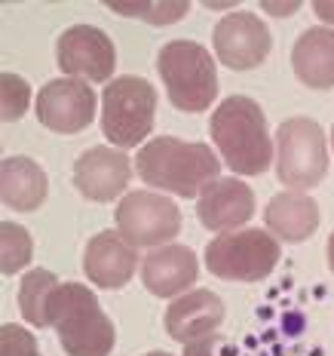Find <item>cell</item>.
Returning <instances> with one entry per match:
<instances>
[{
  "label": "cell",
  "instance_id": "484cf974",
  "mask_svg": "<svg viewBox=\"0 0 334 356\" xmlns=\"http://www.w3.org/2000/svg\"><path fill=\"white\" fill-rule=\"evenodd\" d=\"M313 10H316L319 19H325V22H331V25H334V3H328V0H319V3H313Z\"/></svg>",
  "mask_w": 334,
  "mask_h": 356
},
{
  "label": "cell",
  "instance_id": "30bf717a",
  "mask_svg": "<svg viewBox=\"0 0 334 356\" xmlns=\"http://www.w3.org/2000/svg\"><path fill=\"white\" fill-rule=\"evenodd\" d=\"M95 117V92L83 80L62 77L49 80L37 95V120L47 129L62 132V136H74L83 132Z\"/></svg>",
  "mask_w": 334,
  "mask_h": 356
},
{
  "label": "cell",
  "instance_id": "f1b7e54d",
  "mask_svg": "<svg viewBox=\"0 0 334 356\" xmlns=\"http://www.w3.org/2000/svg\"><path fill=\"white\" fill-rule=\"evenodd\" d=\"M147 356H172V353H162V350H153V353H147Z\"/></svg>",
  "mask_w": 334,
  "mask_h": 356
},
{
  "label": "cell",
  "instance_id": "5bb4252c",
  "mask_svg": "<svg viewBox=\"0 0 334 356\" xmlns=\"http://www.w3.org/2000/svg\"><path fill=\"white\" fill-rule=\"evenodd\" d=\"M138 267V252L132 243L123 240V234L101 231L89 240L83 255V270L89 283L101 289H123L132 280Z\"/></svg>",
  "mask_w": 334,
  "mask_h": 356
},
{
  "label": "cell",
  "instance_id": "83f0119b",
  "mask_svg": "<svg viewBox=\"0 0 334 356\" xmlns=\"http://www.w3.org/2000/svg\"><path fill=\"white\" fill-rule=\"evenodd\" d=\"M328 267L334 270V231H331V236H328Z\"/></svg>",
  "mask_w": 334,
  "mask_h": 356
},
{
  "label": "cell",
  "instance_id": "44dd1931",
  "mask_svg": "<svg viewBox=\"0 0 334 356\" xmlns=\"http://www.w3.org/2000/svg\"><path fill=\"white\" fill-rule=\"evenodd\" d=\"M31 255H34L31 234L22 225L3 221V225H0V270H3L6 277H12L16 270L28 267Z\"/></svg>",
  "mask_w": 334,
  "mask_h": 356
},
{
  "label": "cell",
  "instance_id": "d4e9b609",
  "mask_svg": "<svg viewBox=\"0 0 334 356\" xmlns=\"http://www.w3.org/2000/svg\"><path fill=\"white\" fill-rule=\"evenodd\" d=\"M184 356H233V347H230L227 338L221 335H203L190 344H184Z\"/></svg>",
  "mask_w": 334,
  "mask_h": 356
},
{
  "label": "cell",
  "instance_id": "7c38bea8",
  "mask_svg": "<svg viewBox=\"0 0 334 356\" xmlns=\"http://www.w3.org/2000/svg\"><path fill=\"white\" fill-rule=\"evenodd\" d=\"M129 175L132 160L108 145L89 147L74 163V184L86 200H95V203H110L114 197H120L129 184Z\"/></svg>",
  "mask_w": 334,
  "mask_h": 356
},
{
  "label": "cell",
  "instance_id": "e0dca14e",
  "mask_svg": "<svg viewBox=\"0 0 334 356\" xmlns=\"http://www.w3.org/2000/svg\"><path fill=\"white\" fill-rule=\"evenodd\" d=\"M267 227L285 243H303L316 234L319 227V203L301 191L276 194L267 203Z\"/></svg>",
  "mask_w": 334,
  "mask_h": 356
},
{
  "label": "cell",
  "instance_id": "d6986e66",
  "mask_svg": "<svg viewBox=\"0 0 334 356\" xmlns=\"http://www.w3.org/2000/svg\"><path fill=\"white\" fill-rule=\"evenodd\" d=\"M47 172L31 157H6L0 163V197L10 209L34 212L47 200Z\"/></svg>",
  "mask_w": 334,
  "mask_h": 356
},
{
  "label": "cell",
  "instance_id": "ac0fdd59",
  "mask_svg": "<svg viewBox=\"0 0 334 356\" xmlns=\"http://www.w3.org/2000/svg\"><path fill=\"white\" fill-rule=\"evenodd\" d=\"M294 74L310 89L334 86V31L331 28H310L298 37L292 53Z\"/></svg>",
  "mask_w": 334,
  "mask_h": 356
},
{
  "label": "cell",
  "instance_id": "603a6c76",
  "mask_svg": "<svg viewBox=\"0 0 334 356\" xmlns=\"http://www.w3.org/2000/svg\"><path fill=\"white\" fill-rule=\"evenodd\" d=\"M0 95H3V120H19L22 114H25L28 102H31V86L25 83L22 77H16V74H3L0 77Z\"/></svg>",
  "mask_w": 334,
  "mask_h": 356
},
{
  "label": "cell",
  "instance_id": "7402d4cb",
  "mask_svg": "<svg viewBox=\"0 0 334 356\" xmlns=\"http://www.w3.org/2000/svg\"><path fill=\"white\" fill-rule=\"evenodd\" d=\"M108 6L114 13L144 19L151 25H172L181 16H187V10H190V3H184V0H175V3H160V0H153V3H108Z\"/></svg>",
  "mask_w": 334,
  "mask_h": 356
},
{
  "label": "cell",
  "instance_id": "9a60e30c",
  "mask_svg": "<svg viewBox=\"0 0 334 356\" xmlns=\"http://www.w3.org/2000/svg\"><path fill=\"white\" fill-rule=\"evenodd\" d=\"M221 323H224V301L209 289H194L172 301V307L166 310V332L178 344H190L203 335H212Z\"/></svg>",
  "mask_w": 334,
  "mask_h": 356
},
{
  "label": "cell",
  "instance_id": "8992f818",
  "mask_svg": "<svg viewBox=\"0 0 334 356\" xmlns=\"http://www.w3.org/2000/svg\"><path fill=\"white\" fill-rule=\"evenodd\" d=\"M279 240L264 231H236L215 236L206 246V267L221 280L233 283H261L279 264Z\"/></svg>",
  "mask_w": 334,
  "mask_h": 356
},
{
  "label": "cell",
  "instance_id": "9c48e42d",
  "mask_svg": "<svg viewBox=\"0 0 334 356\" xmlns=\"http://www.w3.org/2000/svg\"><path fill=\"white\" fill-rule=\"evenodd\" d=\"M58 68L74 77H86L92 83H105L117 68L114 40L95 25H74L56 43Z\"/></svg>",
  "mask_w": 334,
  "mask_h": 356
},
{
  "label": "cell",
  "instance_id": "7a4b0ae2",
  "mask_svg": "<svg viewBox=\"0 0 334 356\" xmlns=\"http://www.w3.org/2000/svg\"><path fill=\"white\" fill-rule=\"evenodd\" d=\"M138 175L144 184L178 197H199V191L215 181L221 172V160L203 142H181L162 136L151 138L138 151Z\"/></svg>",
  "mask_w": 334,
  "mask_h": 356
},
{
  "label": "cell",
  "instance_id": "277c9868",
  "mask_svg": "<svg viewBox=\"0 0 334 356\" xmlns=\"http://www.w3.org/2000/svg\"><path fill=\"white\" fill-rule=\"evenodd\" d=\"M157 71L178 111L199 114L212 108V99L218 95V71L206 47L194 40H169L157 56Z\"/></svg>",
  "mask_w": 334,
  "mask_h": 356
},
{
  "label": "cell",
  "instance_id": "52a82bcc",
  "mask_svg": "<svg viewBox=\"0 0 334 356\" xmlns=\"http://www.w3.org/2000/svg\"><path fill=\"white\" fill-rule=\"evenodd\" d=\"M328 172L322 126L310 117H292L276 132V175L285 188H316Z\"/></svg>",
  "mask_w": 334,
  "mask_h": 356
},
{
  "label": "cell",
  "instance_id": "3957f363",
  "mask_svg": "<svg viewBox=\"0 0 334 356\" xmlns=\"http://www.w3.org/2000/svg\"><path fill=\"white\" fill-rule=\"evenodd\" d=\"M47 325H56L68 356H108L117 329L101 310L95 292L80 283H58L47 298Z\"/></svg>",
  "mask_w": 334,
  "mask_h": 356
},
{
  "label": "cell",
  "instance_id": "5b68a950",
  "mask_svg": "<svg viewBox=\"0 0 334 356\" xmlns=\"http://www.w3.org/2000/svg\"><path fill=\"white\" fill-rule=\"evenodd\" d=\"M157 89L144 77H117L101 92V132L117 147H135L153 129Z\"/></svg>",
  "mask_w": 334,
  "mask_h": 356
},
{
  "label": "cell",
  "instance_id": "4fadbf2b",
  "mask_svg": "<svg viewBox=\"0 0 334 356\" xmlns=\"http://www.w3.org/2000/svg\"><path fill=\"white\" fill-rule=\"evenodd\" d=\"M197 215L209 231H230L255 215V194L240 178H215L199 191Z\"/></svg>",
  "mask_w": 334,
  "mask_h": 356
},
{
  "label": "cell",
  "instance_id": "4316f807",
  "mask_svg": "<svg viewBox=\"0 0 334 356\" xmlns=\"http://www.w3.org/2000/svg\"><path fill=\"white\" fill-rule=\"evenodd\" d=\"M267 10H273V13H294V10H298V3H285V6H276V3H267Z\"/></svg>",
  "mask_w": 334,
  "mask_h": 356
},
{
  "label": "cell",
  "instance_id": "ba28073f",
  "mask_svg": "<svg viewBox=\"0 0 334 356\" xmlns=\"http://www.w3.org/2000/svg\"><path fill=\"white\" fill-rule=\"evenodd\" d=\"M117 227L132 246H162L181 231V212L162 194L132 191L117 206Z\"/></svg>",
  "mask_w": 334,
  "mask_h": 356
},
{
  "label": "cell",
  "instance_id": "f546056e",
  "mask_svg": "<svg viewBox=\"0 0 334 356\" xmlns=\"http://www.w3.org/2000/svg\"><path fill=\"white\" fill-rule=\"evenodd\" d=\"M331 142H334V132H331Z\"/></svg>",
  "mask_w": 334,
  "mask_h": 356
},
{
  "label": "cell",
  "instance_id": "6da1fadb",
  "mask_svg": "<svg viewBox=\"0 0 334 356\" xmlns=\"http://www.w3.org/2000/svg\"><path fill=\"white\" fill-rule=\"evenodd\" d=\"M212 142L221 160L236 175H264L273 163V142L267 136V117L249 95H230L212 114Z\"/></svg>",
  "mask_w": 334,
  "mask_h": 356
},
{
  "label": "cell",
  "instance_id": "ffe728a7",
  "mask_svg": "<svg viewBox=\"0 0 334 356\" xmlns=\"http://www.w3.org/2000/svg\"><path fill=\"white\" fill-rule=\"evenodd\" d=\"M56 286H58V280L49 270L25 273V280L19 286V307H22V316L31 325H40V329L47 325V298Z\"/></svg>",
  "mask_w": 334,
  "mask_h": 356
},
{
  "label": "cell",
  "instance_id": "8fae6325",
  "mask_svg": "<svg viewBox=\"0 0 334 356\" xmlns=\"http://www.w3.org/2000/svg\"><path fill=\"white\" fill-rule=\"evenodd\" d=\"M270 31L255 13H230L215 25V53L233 71L258 68L270 56Z\"/></svg>",
  "mask_w": 334,
  "mask_h": 356
},
{
  "label": "cell",
  "instance_id": "2e32d148",
  "mask_svg": "<svg viewBox=\"0 0 334 356\" xmlns=\"http://www.w3.org/2000/svg\"><path fill=\"white\" fill-rule=\"evenodd\" d=\"M197 277H199V264L194 249L178 246V243L153 249L144 258V267H141V280H144L147 292L160 295V298L181 295L187 286L197 283Z\"/></svg>",
  "mask_w": 334,
  "mask_h": 356
},
{
  "label": "cell",
  "instance_id": "cb8c5ba5",
  "mask_svg": "<svg viewBox=\"0 0 334 356\" xmlns=\"http://www.w3.org/2000/svg\"><path fill=\"white\" fill-rule=\"evenodd\" d=\"M0 356H40V350L31 332L10 323L0 329Z\"/></svg>",
  "mask_w": 334,
  "mask_h": 356
}]
</instances>
